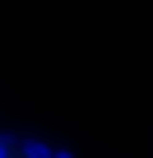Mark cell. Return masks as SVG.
<instances>
[{"label": "cell", "instance_id": "cell-1", "mask_svg": "<svg viewBox=\"0 0 153 158\" xmlns=\"http://www.w3.org/2000/svg\"><path fill=\"white\" fill-rule=\"evenodd\" d=\"M0 158H46V153H37L33 144H19V139H5V135H0Z\"/></svg>", "mask_w": 153, "mask_h": 158}]
</instances>
